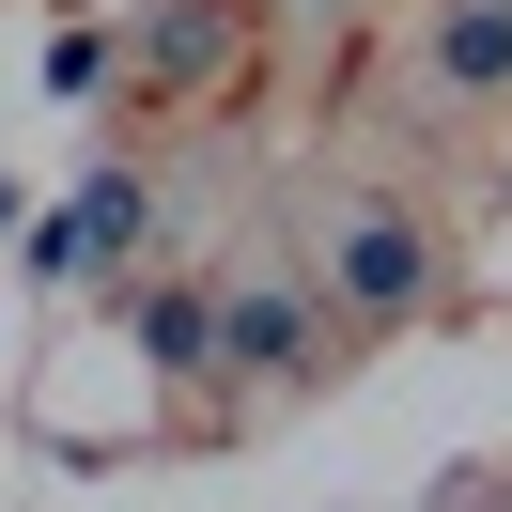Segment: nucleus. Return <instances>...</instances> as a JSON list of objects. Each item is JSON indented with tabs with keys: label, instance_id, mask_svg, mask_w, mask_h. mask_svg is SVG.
Here are the masks:
<instances>
[{
	"label": "nucleus",
	"instance_id": "f257e3e1",
	"mask_svg": "<svg viewBox=\"0 0 512 512\" xmlns=\"http://www.w3.org/2000/svg\"><path fill=\"white\" fill-rule=\"evenodd\" d=\"M140 233H156V187H140V171H94V187L32 233V280H94V264H125Z\"/></svg>",
	"mask_w": 512,
	"mask_h": 512
},
{
	"label": "nucleus",
	"instance_id": "f03ea898",
	"mask_svg": "<svg viewBox=\"0 0 512 512\" xmlns=\"http://www.w3.org/2000/svg\"><path fill=\"white\" fill-rule=\"evenodd\" d=\"M342 295L357 311H419V295H435V249H419L404 202H357L342 218Z\"/></svg>",
	"mask_w": 512,
	"mask_h": 512
},
{
	"label": "nucleus",
	"instance_id": "7ed1b4c3",
	"mask_svg": "<svg viewBox=\"0 0 512 512\" xmlns=\"http://www.w3.org/2000/svg\"><path fill=\"white\" fill-rule=\"evenodd\" d=\"M435 78L450 94H512V0H450L435 16Z\"/></svg>",
	"mask_w": 512,
	"mask_h": 512
},
{
	"label": "nucleus",
	"instance_id": "20e7f679",
	"mask_svg": "<svg viewBox=\"0 0 512 512\" xmlns=\"http://www.w3.org/2000/svg\"><path fill=\"white\" fill-rule=\"evenodd\" d=\"M295 342H311V311H295L280 280H249V295H218V357H233V373H295Z\"/></svg>",
	"mask_w": 512,
	"mask_h": 512
},
{
	"label": "nucleus",
	"instance_id": "39448f33",
	"mask_svg": "<svg viewBox=\"0 0 512 512\" xmlns=\"http://www.w3.org/2000/svg\"><path fill=\"white\" fill-rule=\"evenodd\" d=\"M218 47H233V0H171L156 32H140V78H202Z\"/></svg>",
	"mask_w": 512,
	"mask_h": 512
},
{
	"label": "nucleus",
	"instance_id": "423d86ee",
	"mask_svg": "<svg viewBox=\"0 0 512 512\" xmlns=\"http://www.w3.org/2000/svg\"><path fill=\"white\" fill-rule=\"evenodd\" d=\"M140 357H171V373L218 357V295H140Z\"/></svg>",
	"mask_w": 512,
	"mask_h": 512
},
{
	"label": "nucleus",
	"instance_id": "0eeeda50",
	"mask_svg": "<svg viewBox=\"0 0 512 512\" xmlns=\"http://www.w3.org/2000/svg\"><path fill=\"white\" fill-rule=\"evenodd\" d=\"M295 16H311V0H295Z\"/></svg>",
	"mask_w": 512,
	"mask_h": 512
}]
</instances>
